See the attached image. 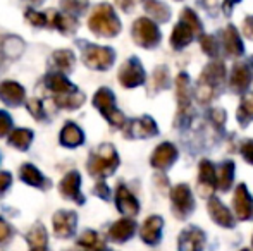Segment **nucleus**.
I'll list each match as a JSON object with an SVG mask.
<instances>
[{
  "mask_svg": "<svg viewBox=\"0 0 253 251\" xmlns=\"http://www.w3.org/2000/svg\"><path fill=\"white\" fill-rule=\"evenodd\" d=\"M43 83H45L47 90L50 91L53 97H60V95L71 93L73 90H76V86H74V84L71 83L69 79H67L66 74L57 72V71H53V72H48L47 76H45Z\"/></svg>",
  "mask_w": 253,
  "mask_h": 251,
  "instance_id": "aec40b11",
  "label": "nucleus"
},
{
  "mask_svg": "<svg viewBox=\"0 0 253 251\" xmlns=\"http://www.w3.org/2000/svg\"><path fill=\"white\" fill-rule=\"evenodd\" d=\"M59 191L66 200H71L78 205L84 203V196L81 194V174L78 171H71L64 176L59 184Z\"/></svg>",
  "mask_w": 253,
  "mask_h": 251,
  "instance_id": "9d476101",
  "label": "nucleus"
},
{
  "mask_svg": "<svg viewBox=\"0 0 253 251\" xmlns=\"http://www.w3.org/2000/svg\"><path fill=\"white\" fill-rule=\"evenodd\" d=\"M153 88H155L157 91L159 90H166L167 86H169V71H167L166 66L162 67H157L155 72H153Z\"/></svg>",
  "mask_w": 253,
  "mask_h": 251,
  "instance_id": "58836bf2",
  "label": "nucleus"
},
{
  "mask_svg": "<svg viewBox=\"0 0 253 251\" xmlns=\"http://www.w3.org/2000/svg\"><path fill=\"white\" fill-rule=\"evenodd\" d=\"M19 178L23 182L33 186V188L38 189H48L50 188V181L35 167L33 164H23L19 169Z\"/></svg>",
  "mask_w": 253,
  "mask_h": 251,
  "instance_id": "4be33fe9",
  "label": "nucleus"
},
{
  "mask_svg": "<svg viewBox=\"0 0 253 251\" xmlns=\"http://www.w3.org/2000/svg\"><path fill=\"white\" fill-rule=\"evenodd\" d=\"M47 16V26L52 28V30H57L60 31L62 35H73L78 31V17H73V16H67L64 12H57L55 9H48L45 12Z\"/></svg>",
  "mask_w": 253,
  "mask_h": 251,
  "instance_id": "ddd939ff",
  "label": "nucleus"
},
{
  "mask_svg": "<svg viewBox=\"0 0 253 251\" xmlns=\"http://www.w3.org/2000/svg\"><path fill=\"white\" fill-rule=\"evenodd\" d=\"M252 64H253V57H252Z\"/></svg>",
  "mask_w": 253,
  "mask_h": 251,
  "instance_id": "052dcab7",
  "label": "nucleus"
},
{
  "mask_svg": "<svg viewBox=\"0 0 253 251\" xmlns=\"http://www.w3.org/2000/svg\"><path fill=\"white\" fill-rule=\"evenodd\" d=\"M124 134L133 140H147V138L157 136L159 134V127L150 115H143V117L133 119L124 129Z\"/></svg>",
  "mask_w": 253,
  "mask_h": 251,
  "instance_id": "6e6552de",
  "label": "nucleus"
},
{
  "mask_svg": "<svg viewBox=\"0 0 253 251\" xmlns=\"http://www.w3.org/2000/svg\"><path fill=\"white\" fill-rule=\"evenodd\" d=\"M12 131V117L5 110H0V138L7 136Z\"/></svg>",
  "mask_w": 253,
  "mask_h": 251,
  "instance_id": "c03bdc74",
  "label": "nucleus"
},
{
  "mask_svg": "<svg viewBox=\"0 0 253 251\" xmlns=\"http://www.w3.org/2000/svg\"><path fill=\"white\" fill-rule=\"evenodd\" d=\"M217 174V188L220 191H227L233 184V178H234V162H224L219 167Z\"/></svg>",
  "mask_w": 253,
  "mask_h": 251,
  "instance_id": "72a5a7b5",
  "label": "nucleus"
},
{
  "mask_svg": "<svg viewBox=\"0 0 253 251\" xmlns=\"http://www.w3.org/2000/svg\"><path fill=\"white\" fill-rule=\"evenodd\" d=\"M26 21L35 28L47 26V16H45V12H37V10H33V9L26 10Z\"/></svg>",
  "mask_w": 253,
  "mask_h": 251,
  "instance_id": "37998d69",
  "label": "nucleus"
},
{
  "mask_svg": "<svg viewBox=\"0 0 253 251\" xmlns=\"http://www.w3.org/2000/svg\"><path fill=\"white\" fill-rule=\"evenodd\" d=\"M200 45L202 50L205 52L209 57H217V41L212 35H200Z\"/></svg>",
  "mask_w": 253,
  "mask_h": 251,
  "instance_id": "79ce46f5",
  "label": "nucleus"
},
{
  "mask_svg": "<svg viewBox=\"0 0 253 251\" xmlns=\"http://www.w3.org/2000/svg\"><path fill=\"white\" fill-rule=\"evenodd\" d=\"M105 251H109V250H105Z\"/></svg>",
  "mask_w": 253,
  "mask_h": 251,
  "instance_id": "e2e57ef3",
  "label": "nucleus"
},
{
  "mask_svg": "<svg viewBox=\"0 0 253 251\" xmlns=\"http://www.w3.org/2000/svg\"><path fill=\"white\" fill-rule=\"evenodd\" d=\"M114 198H116L117 210H119L123 215H126V217H129V218L134 217V215H138V212H140V203H138L136 196H134V194L131 193L124 184L117 186L116 196Z\"/></svg>",
  "mask_w": 253,
  "mask_h": 251,
  "instance_id": "2eb2a0df",
  "label": "nucleus"
},
{
  "mask_svg": "<svg viewBox=\"0 0 253 251\" xmlns=\"http://www.w3.org/2000/svg\"><path fill=\"white\" fill-rule=\"evenodd\" d=\"M12 234V227H10L9 222H5L3 218H0V243L7 241Z\"/></svg>",
  "mask_w": 253,
  "mask_h": 251,
  "instance_id": "de8ad7c7",
  "label": "nucleus"
},
{
  "mask_svg": "<svg viewBox=\"0 0 253 251\" xmlns=\"http://www.w3.org/2000/svg\"><path fill=\"white\" fill-rule=\"evenodd\" d=\"M176 160H177V148L174 146L172 143L166 141V143H160L159 146L153 150L150 164L157 171H167Z\"/></svg>",
  "mask_w": 253,
  "mask_h": 251,
  "instance_id": "4468645a",
  "label": "nucleus"
},
{
  "mask_svg": "<svg viewBox=\"0 0 253 251\" xmlns=\"http://www.w3.org/2000/svg\"><path fill=\"white\" fill-rule=\"evenodd\" d=\"M252 77H253V74L247 64H243V62L234 64L233 72H231V88H233V91H236V93L245 91L250 86Z\"/></svg>",
  "mask_w": 253,
  "mask_h": 251,
  "instance_id": "a878e982",
  "label": "nucleus"
},
{
  "mask_svg": "<svg viewBox=\"0 0 253 251\" xmlns=\"http://www.w3.org/2000/svg\"><path fill=\"white\" fill-rule=\"evenodd\" d=\"M31 141H33V131L24 129V127L12 129L9 134V144L16 148V150L26 151L31 146Z\"/></svg>",
  "mask_w": 253,
  "mask_h": 251,
  "instance_id": "c756f323",
  "label": "nucleus"
},
{
  "mask_svg": "<svg viewBox=\"0 0 253 251\" xmlns=\"http://www.w3.org/2000/svg\"><path fill=\"white\" fill-rule=\"evenodd\" d=\"M240 2V0H226V3H224V12H231V5H233V3H238Z\"/></svg>",
  "mask_w": 253,
  "mask_h": 251,
  "instance_id": "5fc2aeb1",
  "label": "nucleus"
},
{
  "mask_svg": "<svg viewBox=\"0 0 253 251\" xmlns=\"http://www.w3.org/2000/svg\"><path fill=\"white\" fill-rule=\"evenodd\" d=\"M131 35H133L134 43L143 48H155L160 43V38H162L159 26L150 17H140V19L134 21Z\"/></svg>",
  "mask_w": 253,
  "mask_h": 251,
  "instance_id": "39448f33",
  "label": "nucleus"
},
{
  "mask_svg": "<svg viewBox=\"0 0 253 251\" xmlns=\"http://www.w3.org/2000/svg\"><path fill=\"white\" fill-rule=\"evenodd\" d=\"M233 207L238 220H252L253 218V198L247 184H240L234 191Z\"/></svg>",
  "mask_w": 253,
  "mask_h": 251,
  "instance_id": "f8f14e48",
  "label": "nucleus"
},
{
  "mask_svg": "<svg viewBox=\"0 0 253 251\" xmlns=\"http://www.w3.org/2000/svg\"><path fill=\"white\" fill-rule=\"evenodd\" d=\"M81 48V59L83 64L88 69L100 71L105 72L112 67L114 61H116V52L110 47H102V45H93L88 41H80Z\"/></svg>",
  "mask_w": 253,
  "mask_h": 251,
  "instance_id": "7ed1b4c3",
  "label": "nucleus"
},
{
  "mask_svg": "<svg viewBox=\"0 0 253 251\" xmlns=\"http://www.w3.org/2000/svg\"><path fill=\"white\" fill-rule=\"evenodd\" d=\"M195 31L193 28L188 23H184L183 19H179V23L174 26L172 33H170V47L176 48V50H181V48L188 47L191 43V40L195 38Z\"/></svg>",
  "mask_w": 253,
  "mask_h": 251,
  "instance_id": "5701e85b",
  "label": "nucleus"
},
{
  "mask_svg": "<svg viewBox=\"0 0 253 251\" xmlns=\"http://www.w3.org/2000/svg\"><path fill=\"white\" fill-rule=\"evenodd\" d=\"M162 227H164L162 217H159V215L148 217L140 229L141 241L147 243V245H150V246H155L157 243L160 241V238H162Z\"/></svg>",
  "mask_w": 253,
  "mask_h": 251,
  "instance_id": "a211bd4d",
  "label": "nucleus"
},
{
  "mask_svg": "<svg viewBox=\"0 0 253 251\" xmlns=\"http://www.w3.org/2000/svg\"><path fill=\"white\" fill-rule=\"evenodd\" d=\"M26 241H28V245L31 246V250L47 248V243H48L47 229L42 224H35L33 227L30 229V232H28Z\"/></svg>",
  "mask_w": 253,
  "mask_h": 251,
  "instance_id": "473e14b6",
  "label": "nucleus"
},
{
  "mask_svg": "<svg viewBox=\"0 0 253 251\" xmlns=\"http://www.w3.org/2000/svg\"><path fill=\"white\" fill-rule=\"evenodd\" d=\"M116 3L119 5V9H123L124 12H131L134 9V5L138 3V0H116Z\"/></svg>",
  "mask_w": 253,
  "mask_h": 251,
  "instance_id": "603ef678",
  "label": "nucleus"
},
{
  "mask_svg": "<svg viewBox=\"0 0 253 251\" xmlns=\"http://www.w3.org/2000/svg\"><path fill=\"white\" fill-rule=\"evenodd\" d=\"M53 66H55L57 72H62V74H67L74 69V64H76V57L71 50L67 48H62V50H57L53 52Z\"/></svg>",
  "mask_w": 253,
  "mask_h": 251,
  "instance_id": "2f4dec72",
  "label": "nucleus"
},
{
  "mask_svg": "<svg viewBox=\"0 0 253 251\" xmlns=\"http://www.w3.org/2000/svg\"><path fill=\"white\" fill-rule=\"evenodd\" d=\"M84 93L76 90H73L71 93H66V95H60V97H53V104L57 105L59 108H66V110H76L80 108L81 105L84 104Z\"/></svg>",
  "mask_w": 253,
  "mask_h": 251,
  "instance_id": "c85d7f7f",
  "label": "nucleus"
},
{
  "mask_svg": "<svg viewBox=\"0 0 253 251\" xmlns=\"http://www.w3.org/2000/svg\"><path fill=\"white\" fill-rule=\"evenodd\" d=\"M93 105L98 108V112L107 119L110 126L114 127H124L126 126V117L124 114L116 107V97H114L112 90L109 88H100L93 97Z\"/></svg>",
  "mask_w": 253,
  "mask_h": 251,
  "instance_id": "20e7f679",
  "label": "nucleus"
},
{
  "mask_svg": "<svg viewBox=\"0 0 253 251\" xmlns=\"http://www.w3.org/2000/svg\"><path fill=\"white\" fill-rule=\"evenodd\" d=\"M78 225L76 212L71 210H59L53 215V232L59 239H67L74 236Z\"/></svg>",
  "mask_w": 253,
  "mask_h": 251,
  "instance_id": "9b49d317",
  "label": "nucleus"
},
{
  "mask_svg": "<svg viewBox=\"0 0 253 251\" xmlns=\"http://www.w3.org/2000/svg\"><path fill=\"white\" fill-rule=\"evenodd\" d=\"M222 40H224V48H226V54L229 57L236 59V57H241L245 52V47H243V41H241V36L238 33V30L229 24V26L224 30V35H222Z\"/></svg>",
  "mask_w": 253,
  "mask_h": 251,
  "instance_id": "393cba45",
  "label": "nucleus"
},
{
  "mask_svg": "<svg viewBox=\"0 0 253 251\" xmlns=\"http://www.w3.org/2000/svg\"><path fill=\"white\" fill-rule=\"evenodd\" d=\"M0 100L9 107H19L26 100V91L16 81H3L0 83Z\"/></svg>",
  "mask_w": 253,
  "mask_h": 251,
  "instance_id": "f3484780",
  "label": "nucleus"
},
{
  "mask_svg": "<svg viewBox=\"0 0 253 251\" xmlns=\"http://www.w3.org/2000/svg\"><path fill=\"white\" fill-rule=\"evenodd\" d=\"M78 250L80 251H105V241L97 231H84L78 239Z\"/></svg>",
  "mask_w": 253,
  "mask_h": 251,
  "instance_id": "cd10ccee",
  "label": "nucleus"
},
{
  "mask_svg": "<svg viewBox=\"0 0 253 251\" xmlns=\"http://www.w3.org/2000/svg\"><path fill=\"white\" fill-rule=\"evenodd\" d=\"M30 3H33V5H38V3H42L43 0H28Z\"/></svg>",
  "mask_w": 253,
  "mask_h": 251,
  "instance_id": "6e6d98bb",
  "label": "nucleus"
},
{
  "mask_svg": "<svg viewBox=\"0 0 253 251\" xmlns=\"http://www.w3.org/2000/svg\"><path fill=\"white\" fill-rule=\"evenodd\" d=\"M195 95H197V100L200 102V104H210L213 98V95H215V86L210 83H207L205 79H202V77H198V84H197V90H195Z\"/></svg>",
  "mask_w": 253,
  "mask_h": 251,
  "instance_id": "e433bc0d",
  "label": "nucleus"
},
{
  "mask_svg": "<svg viewBox=\"0 0 253 251\" xmlns=\"http://www.w3.org/2000/svg\"><path fill=\"white\" fill-rule=\"evenodd\" d=\"M136 232V222L133 218L126 217L121 220L114 222L109 229V239L114 243H126L127 239H131Z\"/></svg>",
  "mask_w": 253,
  "mask_h": 251,
  "instance_id": "6ab92c4d",
  "label": "nucleus"
},
{
  "mask_svg": "<svg viewBox=\"0 0 253 251\" xmlns=\"http://www.w3.org/2000/svg\"><path fill=\"white\" fill-rule=\"evenodd\" d=\"M60 7H62L64 14H67V16L80 17L81 14L86 10L88 2H86V0H62Z\"/></svg>",
  "mask_w": 253,
  "mask_h": 251,
  "instance_id": "4c0bfd02",
  "label": "nucleus"
},
{
  "mask_svg": "<svg viewBox=\"0 0 253 251\" xmlns=\"http://www.w3.org/2000/svg\"><path fill=\"white\" fill-rule=\"evenodd\" d=\"M117 79H119V83L123 84L124 88H136V86L145 84L147 74H145L141 62L138 61L136 57H131L121 66Z\"/></svg>",
  "mask_w": 253,
  "mask_h": 251,
  "instance_id": "0eeeda50",
  "label": "nucleus"
},
{
  "mask_svg": "<svg viewBox=\"0 0 253 251\" xmlns=\"http://www.w3.org/2000/svg\"><path fill=\"white\" fill-rule=\"evenodd\" d=\"M170 203H172V214L177 218L184 220L193 214L195 200L188 184H177L170 191Z\"/></svg>",
  "mask_w": 253,
  "mask_h": 251,
  "instance_id": "423d86ee",
  "label": "nucleus"
},
{
  "mask_svg": "<svg viewBox=\"0 0 253 251\" xmlns=\"http://www.w3.org/2000/svg\"><path fill=\"white\" fill-rule=\"evenodd\" d=\"M2 50L7 57L10 59H17L24 50V43L21 38H16V36H7L3 38V43H2Z\"/></svg>",
  "mask_w": 253,
  "mask_h": 251,
  "instance_id": "f704fd0d",
  "label": "nucleus"
},
{
  "mask_svg": "<svg viewBox=\"0 0 253 251\" xmlns=\"http://www.w3.org/2000/svg\"><path fill=\"white\" fill-rule=\"evenodd\" d=\"M252 119H253V93H248L243 97L240 108H238V121H240V124L247 126Z\"/></svg>",
  "mask_w": 253,
  "mask_h": 251,
  "instance_id": "c9c22d12",
  "label": "nucleus"
},
{
  "mask_svg": "<svg viewBox=\"0 0 253 251\" xmlns=\"http://www.w3.org/2000/svg\"><path fill=\"white\" fill-rule=\"evenodd\" d=\"M176 97H177V110L179 115L186 114V110L190 108L191 97H190V77L188 74L181 72L176 77Z\"/></svg>",
  "mask_w": 253,
  "mask_h": 251,
  "instance_id": "bb28decb",
  "label": "nucleus"
},
{
  "mask_svg": "<svg viewBox=\"0 0 253 251\" xmlns=\"http://www.w3.org/2000/svg\"><path fill=\"white\" fill-rule=\"evenodd\" d=\"M215 167L210 160H202L198 165V194L203 198H210L217 188Z\"/></svg>",
  "mask_w": 253,
  "mask_h": 251,
  "instance_id": "1a4fd4ad",
  "label": "nucleus"
},
{
  "mask_svg": "<svg viewBox=\"0 0 253 251\" xmlns=\"http://www.w3.org/2000/svg\"><path fill=\"white\" fill-rule=\"evenodd\" d=\"M241 30H243V35L248 38V40H253V16H247V17H245Z\"/></svg>",
  "mask_w": 253,
  "mask_h": 251,
  "instance_id": "8fccbe9b",
  "label": "nucleus"
},
{
  "mask_svg": "<svg viewBox=\"0 0 253 251\" xmlns=\"http://www.w3.org/2000/svg\"><path fill=\"white\" fill-rule=\"evenodd\" d=\"M59 141L66 148H78L84 143V133L78 124L74 122H66L59 134Z\"/></svg>",
  "mask_w": 253,
  "mask_h": 251,
  "instance_id": "b1692460",
  "label": "nucleus"
},
{
  "mask_svg": "<svg viewBox=\"0 0 253 251\" xmlns=\"http://www.w3.org/2000/svg\"><path fill=\"white\" fill-rule=\"evenodd\" d=\"M88 28L91 33L102 38H114L121 33V21L116 16L112 5L109 3H98L88 19Z\"/></svg>",
  "mask_w": 253,
  "mask_h": 251,
  "instance_id": "f03ea898",
  "label": "nucleus"
},
{
  "mask_svg": "<svg viewBox=\"0 0 253 251\" xmlns=\"http://www.w3.org/2000/svg\"><path fill=\"white\" fill-rule=\"evenodd\" d=\"M95 193H97V196L103 198V200H109L110 198V189H109V186L105 184V181H97Z\"/></svg>",
  "mask_w": 253,
  "mask_h": 251,
  "instance_id": "3c124183",
  "label": "nucleus"
},
{
  "mask_svg": "<svg viewBox=\"0 0 253 251\" xmlns=\"http://www.w3.org/2000/svg\"><path fill=\"white\" fill-rule=\"evenodd\" d=\"M117 167H119V157L116 146L110 143H102L88 158V172L98 181L112 176Z\"/></svg>",
  "mask_w": 253,
  "mask_h": 251,
  "instance_id": "f257e3e1",
  "label": "nucleus"
},
{
  "mask_svg": "<svg viewBox=\"0 0 253 251\" xmlns=\"http://www.w3.org/2000/svg\"><path fill=\"white\" fill-rule=\"evenodd\" d=\"M203 5H205V9L209 10V12H213L217 7V0H202Z\"/></svg>",
  "mask_w": 253,
  "mask_h": 251,
  "instance_id": "864d4df0",
  "label": "nucleus"
},
{
  "mask_svg": "<svg viewBox=\"0 0 253 251\" xmlns=\"http://www.w3.org/2000/svg\"><path fill=\"white\" fill-rule=\"evenodd\" d=\"M210 117H212L213 124L222 127L224 122H226V112H224L222 108H215V110L210 112Z\"/></svg>",
  "mask_w": 253,
  "mask_h": 251,
  "instance_id": "09e8293b",
  "label": "nucleus"
},
{
  "mask_svg": "<svg viewBox=\"0 0 253 251\" xmlns=\"http://www.w3.org/2000/svg\"><path fill=\"white\" fill-rule=\"evenodd\" d=\"M31 251H48L47 248H38V250H31Z\"/></svg>",
  "mask_w": 253,
  "mask_h": 251,
  "instance_id": "4d7b16f0",
  "label": "nucleus"
},
{
  "mask_svg": "<svg viewBox=\"0 0 253 251\" xmlns=\"http://www.w3.org/2000/svg\"><path fill=\"white\" fill-rule=\"evenodd\" d=\"M145 10H147V14L152 17V21H159V23H167L170 17V9L169 5H166L164 2H160V0H145L143 3Z\"/></svg>",
  "mask_w": 253,
  "mask_h": 251,
  "instance_id": "7c9ffc66",
  "label": "nucleus"
},
{
  "mask_svg": "<svg viewBox=\"0 0 253 251\" xmlns=\"http://www.w3.org/2000/svg\"><path fill=\"white\" fill-rule=\"evenodd\" d=\"M241 251H250V250H241Z\"/></svg>",
  "mask_w": 253,
  "mask_h": 251,
  "instance_id": "bf43d9fd",
  "label": "nucleus"
},
{
  "mask_svg": "<svg viewBox=\"0 0 253 251\" xmlns=\"http://www.w3.org/2000/svg\"><path fill=\"white\" fill-rule=\"evenodd\" d=\"M67 251H80V250H78V248H73V250H67Z\"/></svg>",
  "mask_w": 253,
  "mask_h": 251,
  "instance_id": "13d9d810",
  "label": "nucleus"
},
{
  "mask_svg": "<svg viewBox=\"0 0 253 251\" xmlns=\"http://www.w3.org/2000/svg\"><path fill=\"white\" fill-rule=\"evenodd\" d=\"M203 246H205V234L202 229L195 227V225L184 229L177 239L179 251H203Z\"/></svg>",
  "mask_w": 253,
  "mask_h": 251,
  "instance_id": "dca6fc26",
  "label": "nucleus"
},
{
  "mask_svg": "<svg viewBox=\"0 0 253 251\" xmlns=\"http://www.w3.org/2000/svg\"><path fill=\"white\" fill-rule=\"evenodd\" d=\"M26 108H28V112H30V114L37 119V121L45 119L43 102H42L40 98H30V100L26 102Z\"/></svg>",
  "mask_w": 253,
  "mask_h": 251,
  "instance_id": "a19ab883",
  "label": "nucleus"
},
{
  "mask_svg": "<svg viewBox=\"0 0 253 251\" xmlns=\"http://www.w3.org/2000/svg\"><path fill=\"white\" fill-rule=\"evenodd\" d=\"M12 186V174L7 171L0 172V196L7 193V189Z\"/></svg>",
  "mask_w": 253,
  "mask_h": 251,
  "instance_id": "a18cd8bd",
  "label": "nucleus"
},
{
  "mask_svg": "<svg viewBox=\"0 0 253 251\" xmlns=\"http://www.w3.org/2000/svg\"><path fill=\"white\" fill-rule=\"evenodd\" d=\"M241 155L248 164L253 165V140H247L241 144Z\"/></svg>",
  "mask_w": 253,
  "mask_h": 251,
  "instance_id": "49530a36",
  "label": "nucleus"
},
{
  "mask_svg": "<svg viewBox=\"0 0 253 251\" xmlns=\"http://www.w3.org/2000/svg\"><path fill=\"white\" fill-rule=\"evenodd\" d=\"M252 245H253V239H252Z\"/></svg>",
  "mask_w": 253,
  "mask_h": 251,
  "instance_id": "680f3d73",
  "label": "nucleus"
},
{
  "mask_svg": "<svg viewBox=\"0 0 253 251\" xmlns=\"http://www.w3.org/2000/svg\"><path fill=\"white\" fill-rule=\"evenodd\" d=\"M181 19H183L184 23L190 24V26L193 28V31L197 35H202L203 26H202L200 19H198V16L191 9H183V10H181Z\"/></svg>",
  "mask_w": 253,
  "mask_h": 251,
  "instance_id": "ea45409f",
  "label": "nucleus"
},
{
  "mask_svg": "<svg viewBox=\"0 0 253 251\" xmlns=\"http://www.w3.org/2000/svg\"><path fill=\"white\" fill-rule=\"evenodd\" d=\"M209 215L212 217V220L215 224H219L220 227H234V218L233 214L229 212V208L224 207L222 201L219 198H210L209 200Z\"/></svg>",
  "mask_w": 253,
  "mask_h": 251,
  "instance_id": "412c9836",
  "label": "nucleus"
}]
</instances>
